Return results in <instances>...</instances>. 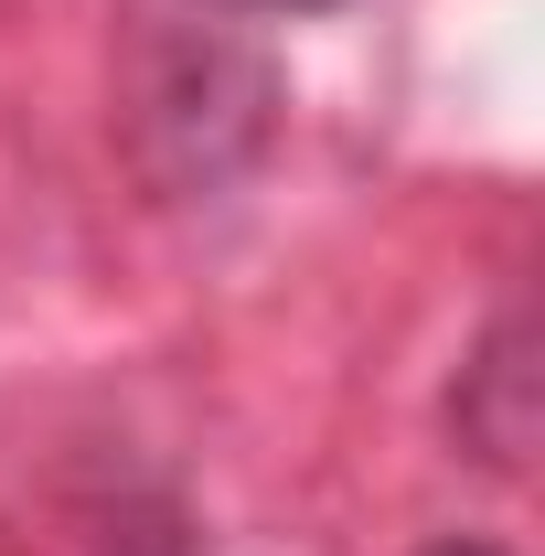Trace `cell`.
Listing matches in <instances>:
<instances>
[{"label":"cell","mask_w":545,"mask_h":556,"mask_svg":"<svg viewBox=\"0 0 545 556\" xmlns=\"http://www.w3.org/2000/svg\"><path fill=\"white\" fill-rule=\"evenodd\" d=\"M481 386H492V396H503V386L524 396V321H514L503 343L481 353ZM460 417H471V439H481V450H492V460H503V471L524 460V407H514V417H481V407H460Z\"/></svg>","instance_id":"6da1fadb"},{"label":"cell","mask_w":545,"mask_h":556,"mask_svg":"<svg viewBox=\"0 0 545 556\" xmlns=\"http://www.w3.org/2000/svg\"><path fill=\"white\" fill-rule=\"evenodd\" d=\"M428 556H503V546H471V535H449V546H428Z\"/></svg>","instance_id":"7a4b0ae2"},{"label":"cell","mask_w":545,"mask_h":556,"mask_svg":"<svg viewBox=\"0 0 545 556\" xmlns=\"http://www.w3.org/2000/svg\"><path fill=\"white\" fill-rule=\"evenodd\" d=\"M246 11H321V0H246Z\"/></svg>","instance_id":"3957f363"}]
</instances>
